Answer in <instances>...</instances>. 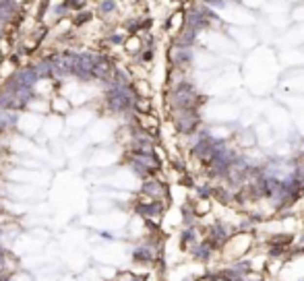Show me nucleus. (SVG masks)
Wrapping results in <instances>:
<instances>
[{"mask_svg":"<svg viewBox=\"0 0 304 281\" xmlns=\"http://www.w3.org/2000/svg\"><path fill=\"white\" fill-rule=\"evenodd\" d=\"M108 100H110V105L114 110H124L130 105V93L126 89H122V87H118V89H114L108 95Z\"/></svg>","mask_w":304,"mask_h":281,"instance_id":"f257e3e1","label":"nucleus"},{"mask_svg":"<svg viewBox=\"0 0 304 281\" xmlns=\"http://www.w3.org/2000/svg\"><path fill=\"white\" fill-rule=\"evenodd\" d=\"M36 79H38L36 70H33V68H25V70H21V73L15 75L13 83L15 85H21V87H31L33 83H36Z\"/></svg>","mask_w":304,"mask_h":281,"instance_id":"f03ea898","label":"nucleus"},{"mask_svg":"<svg viewBox=\"0 0 304 281\" xmlns=\"http://www.w3.org/2000/svg\"><path fill=\"white\" fill-rule=\"evenodd\" d=\"M15 15V4L11 0H4V2H0V21H8L13 19Z\"/></svg>","mask_w":304,"mask_h":281,"instance_id":"7ed1b4c3","label":"nucleus"},{"mask_svg":"<svg viewBox=\"0 0 304 281\" xmlns=\"http://www.w3.org/2000/svg\"><path fill=\"white\" fill-rule=\"evenodd\" d=\"M11 124H15V114L2 110V112H0V128H6Z\"/></svg>","mask_w":304,"mask_h":281,"instance_id":"20e7f679","label":"nucleus"},{"mask_svg":"<svg viewBox=\"0 0 304 281\" xmlns=\"http://www.w3.org/2000/svg\"><path fill=\"white\" fill-rule=\"evenodd\" d=\"M100 11H101V13H110V11H114V2H112V0H103V4L100 6Z\"/></svg>","mask_w":304,"mask_h":281,"instance_id":"39448f33","label":"nucleus"},{"mask_svg":"<svg viewBox=\"0 0 304 281\" xmlns=\"http://www.w3.org/2000/svg\"><path fill=\"white\" fill-rule=\"evenodd\" d=\"M91 19V13H81L79 17H77V25H83V23H87V21H89Z\"/></svg>","mask_w":304,"mask_h":281,"instance_id":"423d86ee","label":"nucleus"},{"mask_svg":"<svg viewBox=\"0 0 304 281\" xmlns=\"http://www.w3.org/2000/svg\"><path fill=\"white\" fill-rule=\"evenodd\" d=\"M81 0H66V8H81Z\"/></svg>","mask_w":304,"mask_h":281,"instance_id":"0eeeda50","label":"nucleus"},{"mask_svg":"<svg viewBox=\"0 0 304 281\" xmlns=\"http://www.w3.org/2000/svg\"><path fill=\"white\" fill-rule=\"evenodd\" d=\"M0 33H2V21H0Z\"/></svg>","mask_w":304,"mask_h":281,"instance_id":"6e6552de","label":"nucleus"},{"mask_svg":"<svg viewBox=\"0 0 304 281\" xmlns=\"http://www.w3.org/2000/svg\"><path fill=\"white\" fill-rule=\"evenodd\" d=\"M0 281H2V277H0Z\"/></svg>","mask_w":304,"mask_h":281,"instance_id":"1a4fd4ad","label":"nucleus"},{"mask_svg":"<svg viewBox=\"0 0 304 281\" xmlns=\"http://www.w3.org/2000/svg\"><path fill=\"white\" fill-rule=\"evenodd\" d=\"M0 252H2V250H0Z\"/></svg>","mask_w":304,"mask_h":281,"instance_id":"9d476101","label":"nucleus"}]
</instances>
